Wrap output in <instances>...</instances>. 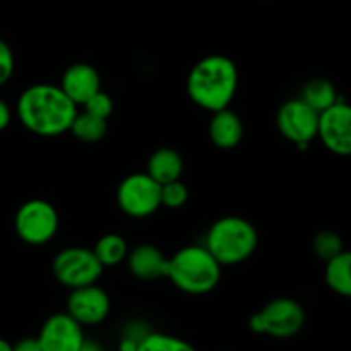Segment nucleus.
<instances>
[{
	"instance_id": "nucleus-5",
	"label": "nucleus",
	"mask_w": 351,
	"mask_h": 351,
	"mask_svg": "<svg viewBox=\"0 0 351 351\" xmlns=\"http://www.w3.org/2000/svg\"><path fill=\"white\" fill-rule=\"evenodd\" d=\"M305 324V311L293 298H276L264 305L263 311L250 317V329L256 335H266L276 339L293 338Z\"/></svg>"
},
{
	"instance_id": "nucleus-6",
	"label": "nucleus",
	"mask_w": 351,
	"mask_h": 351,
	"mask_svg": "<svg viewBox=\"0 0 351 351\" xmlns=\"http://www.w3.org/2000/svg\"><path fill=\"white\" fill-rule=\"evenodd\" d=\"M51 271L58 283L74 290L95 285L101 276L103 266L93 250L84 247H69L55 256Z\"/></svg>"
},
{
	"instance_id": "nucleus-3",
	"label": "nucleus",
	"mask_w": 351,
	"mask_h": 351,
	"mask_svg": "<svg viewBox=\"0 0 351 351\" xmlns=\"http://www.w3.org/2000/svg\"><path fill=\"white\" fill-rule=\"evenodd\" d=\"M178 290L204 295L215 290L221 278V264L206 247L189 245L168 259L167 276Z\"/></svg>"
},
{
	"instance_id": "nucleus-18",
	"label": "nucleus",
	"mask_w": 351,
	"mask_h": 351,
	"mask_svg": "<svg viewBox=\"0 0 351 351\" xmlns=\"http://www.w3.org/2000/svg\"><path fill=\"white\" fill-rule=\"evenodd\" d=\"M302 101L307 103L311 108H314L317 113L326 112L329 106L335 105L339 99L338 91H336L335 84L324 77L311 79L307 84L304 86L300 95Z\"/></svg>"
},
{
	"instance_id": "nucleus-23",
	"label": "nucleus",
	"mask_w": 351,
	"mask_h": 351,
	"mask_svg": "<svg viewBox=\"0 0 351 351\" xmlns=\"http://www.w3.org/2000/svg\"><path fill=\"white\" fill-rule=\"evenodd\" d=\"M189 199V189L184 182L178 180L168 182L161 185V206H167L170 209L182 208Z\"/></svg>"
},
{
	"instance_id": "nucleus-13",
	"label": "nucleus",
	"mask_w": 351,
	"mask_h": 351,
	"mask_svg": "<svg viewBox=\"0 0 351 351\" xmlns=\"http://www.w3.org/2000/svg\"><path fill=\"white\" fill-rule=\"evenodd\" d=\"M60 88L79 106L84 105L91 96H95L101 89V81H99L98 71L93 65L79 62L64 72Z\"/></svg>"
},
{
	"instance_id": "nucleus-21",
	"label": "nucleus",
	"mask_w": 351,
	"mask_h": 351,
	"mask_svg": "<svg viewBox=\"0 0 351 351\" xmlns=\"http://www.w3.org/2000/svg\"><path fill=\"white\" fill-rule=\"evenodd\" d=\"M137 351H197V348L177 336L151 331L143 339Z\"/></svg>"
},
{
	"instance_id": "nucleus-29",
	"label": "nucleus",
	"mask_w": 351,
	"mask_h": 351,
	"mask_svg": "<svg viewBox=\"0 0 351 351\" xmlns=\"http://www.w3.org/2000/svg\"><path fill=\"white\" fill-rule=\"evenodd\" d=\"M77 351H105V350H103V346L99 345L98 341H95V339H84V343H82L81 348Z\"/></svg>"
},
{
	"instance_id": "nucleus-24",
	"label": "nucleus",
	"mask_w": 351,
	"mask_h": 351,
	"mask_svg": "<svg viewBox=\"0 0 351 351\" xmlns=\"http://www.w3.org/2000/svg\"><path fill=\"white\" fill-rule=\"evenodd\" d=\"M82 106H84V112L105 120L108 119L113 112L112 98H110L105 91H101V89H99L95 96H91V98H89Z\"/></svg>"
},
{
	"instance_id": "nucleus-1",
	"label": "nucleus",
	"mask_w": 351,
	"mask_h": 351,
	"mask_svg": "<svg viewBox=\"0 0 351 351\" xmlns=\"http://www.w3.org/2000/svg\"><path fill=\"white\" fill-rule=\"evenodd\" d=\"M77 115V105L60 86L34 84L24 89L17 99V117L33 134L55 137L71 129Z\"/></svg>"
},
{
	"instance_id": "nucleus-26",
	"label": "nucleus",
	"mask_w": 351,
	"mask_h": 351,
	"mask_svg": "<svg viewBox=\"0 0 351 351\" xmlns=\"http://www.w3.org/2000/svg\"><path fill=\"white\" fill-rule=\"evenodd\" d=\"M149 332H151V329L147 328V324H144V322H141V321H132V322H129L125 328H123L122 338H129V339H132V341L139 343L141 345V343H143V339L146 338Z\"/></svg>"
},
{
	"instance_id": "nucleus-27",
	"label": "nucleus",
	"mask_w": 351,
	"mask_h": 351,
	"mask_svg": "<svg viewBox=\"0 0 351 351\" xmlns=\"http://www.w3.org/2000/svg\"><path fill=\"white\" fill-rule=\"evenodd\" d=\"M12 351H43L36 338H24L12 345Z\"/></svg>"
},
{
	"instance_id": "nucleus-19",
	"label": "nucleus",
	"mask_w": 351,
	"mask_h": 351,
	"mask_svg": "<svg viewBox=\"0 0 351 351\" xmlns=\"http://www.w3.org/2000/svg\"><path fill=\"white\" fill-rule=\"evenodd\" d=\"M95 256L98 257V261L101 263V266H117V264L122 263L123 259H127V242L123 240V237L117 235V233H108V235H103L101 239L96 242L95 249H93Z\"/></svg>"
},
{
	"instance_id": "nucleus-20",
	"label": "nucleus",
	"mask_w": 351,
	"mask_h": 351,
	"mask_svg": "<svg viewBox=\"0 0 351 351\" xmlns=\"http://www.w3.org/2000/svg\"><path fill=\"white\" fill-rule=\"evenodd\" d=\"M72 134H74L77 139L84 141V143H96V141L103 139L108 130L105 119H99V117L91 115L88 112H82L75 115L74 122L71 125Z\"/></svg>"
},
{
	"instance_id": "nucleus-15",
	"label": "nucleus",
	"mask_w": 351,
	"mask_h": 351,
	"mask_svg": "<svg viewBox=\"0 0 351 351\" xmlns=\"http://www.w3.org/2000/svg\"><path fill=\"white\" fill-rule=\"evenodd\" d=\"M209 137L215 146L221 147V149H233L235 146H239L243 137L242 120L230 108L215 112L211 122H209Z\"/></svg>"
},
{
	"instance_id": "nucleus-25",
	"label": "nucleus",
	"mask_w": 351,
	"mask_h": 351,
	"mask_svg": "<svg viewBox=\"0 0 351 351\" xmlns=\"http://www.w3.org/2000/svg\"><path fill=\"white\" fill-rule=\"evenodd\" d=\"M14 74V53L5 41L0 40V86L5 84Z\"/></svg>"
},
{
	"instance_id": "nucleus-28",
	"label": "nucleus",
	"mask_w": 351,
	"mask_h": 351,
	"mask_svg": "<svg viewBox=\"0 0 351 351\" xmlns=\"http://www.w3.org/2000/svg\"><path fill=\"white\" fill-rule=\"evenodd\" d=\"M10 123V108L3 99H0V130L5 129Z\"/></svg>"
},
{
	"instance_id": "nucleus-12",
	"label": "nucleus",
	"mask_w": 351,
	"mask_h": 351,
	"mask_svg": "<svg viewBox=\"0 0 351 351\" xmlns=\"http://www.w3.org/2000/svg\"><path fill=\"white\" fill-rule=\"evenodd\" d=\"M110 307V297L103 288L96 287V283L74 288L67 298V314L82 328L101 324L108 317Z\"/></svg>"
},
{
	"instance_id": "nucleus-16",
	"label": "nucleus",
	"mask_w": 351,
	"mask_h": 351,
	"mask_svg": "<svg viewBox=\"0 0 351 351\" xmlns=\"http://www.w3.org/2000/svg\"><path fill=\"white\" fill-rule=\"evenodd\" d=\"M182 171H184L182 156L175 149H170V147H161V149L154 151L151 154L149 161H147L146 173L153 177L160 185L178 180Z\"/></svg>"
},
{
	"instance_id": "nucleus-11",
	"label": "nucleus",
	"mask_w": 351,
	"mask_h": 351,
	"mask_svg": "<svg viewBox=\"0 0 351 351\" xmlns=\"http://www.w3.org/2000/svg\"><path fill=\"white\" fill-rule=\"evenodd\" d=\"M36 339L43 351H77L86 338L82 326L67 312H60L45 321Z\"/></svg>"
},
{
	"instance_id": "nucleus-10",
	"label": "nucleus",
	"mask_w": 351,
	"mask_h": 351,
	"mask_svg": "<svg viewBox=\"0 0 351 351\" xmlns=\"http://www.w3.org/2000/svg\"><path fill=\"white\" fill-rule=\"evenodd\" d=\"M317 137L326 149L338 156H351V105L338 99L319 113Z\"/></svg>"
},
{
	"instance_id": "nucleus-8",
	"label": "nucleus",
	"mask_w": 351,
	"mask_h": 351,
	"mask_svg": "<svg viewBox=\"0 0 351 351\" xmlns=\"http://www.w3.org/2000/svg\"><path fill=\"white\" fill-rule=\"evenodd\" d=\"M117 202L130 218H147L161 206V185L147 173H132L120 182Z\"/></svg>"
},
{
	"instance_id": "nucleus-22",
	"label": "nucleus",
	"mask_w": 351,
	"mask_h": 351,
	"mask_svg": "<svg viewBox=\"0 0 351 351\" xmlns=\"http://www.w3.org/2000/svg\"><path fill=\"white\" fill-rule=\"evenodd\" d=\"M312 247H314L315 256L321 261H324V263H328V261H331L332 257H336L339 252L345 250L343 249L341 237H339L338 233L331 232V230L319 232L317 235H315Z\"/></svg>"
},
{
	"instance_id": "nucleus-2",
	"label": "nucleus",
	"mask_w": 351,
	"mask_h": 351,
	"mask_svg": "<svg viewBox=\"0 0 351 351\" xmlns=\"http://www.w3.org/2000/svg\"><path fill=\"white\" fill-rule=\"evenodd\" d=\"M239 86V71L232 58L209 55L192 67L187 77V93L192 101L209 112L228 108Z\"/></svg>"
},
{
	"instance_id": "nucleus-14",
	"label": "nucleus",
	"mask_w": 351,
	"mask_h": 351,
	"mask_svg": "<svg viewBox=\"0 0 351 351\" xmlns=\"http://www.w3.org/2000/svg\"><path fill=\"white\" fill-rule=\"evenodd\" d=\"M129 269L139 280H156L167 276L168 259L158 247L143 243L127 254Z\"/></svg>"
},
{
	"instance_id": "nucleus-4",
	"label": "nucleus",
	"mask_w": 351,
	"mask_h": 351,
	"mask_svg": "<svg viewBox=\"0 0 351 351\" xmlns=\"http://www.w3.org/2000/svg\"><path fill=\"white\" fill-rule=\"evenodd\" d=\"M257 243V230L247 219L225 216L213 223L204 247L221 266H233L249 259L256 252Z\"/></svg>"
},
{
	"instance_id": "nucleus-30",
	"label": "nucleus",
	"mask_w": 351,
	"mask_h": 351,
	"mask_svg": "<svg viewBox=\"0 0 351 351\" xmlns=\"http://www.w3.org/2000/svg\"><path fill=\"white\" fill-rule=\"evenodd\" d=\"M0 351H12V345L7 339L0 338Z\"/></svg>"
},
{
	"instance_id": "nucleus-7",
	"label": "nucleus",
	"mask_w": 351,
	"mask_h": 351,
	"mask_svg": "<svg viewBox=\"0 0 351 351\" xmlns=\"http://www.w3.org/2000/svg\"><path fill=\"white\" fill-rule=\"evenodd\" d=\"M14 228L23 242L43 245L53 239L58 230L57 209L43 199H31L17 209Z\"/></svg>"
},
{
	"instance_id": "nucleus-17",
	"label": "nucleus",
	"mask_w": 351,
	"mask_h": 351,
	"mask_svg": "<svg viewBox=\"0 0 351 351\" xmlns=\"http://www.w3.org/2000/svg\"><path fill=\"white\" fill-rule=\"evenodd\" d=\"M326 285L335 293L351 298V250H343L326 263Z\"/></svg>"
},
{
	"instance_id": "nucleus-9",
	"label": "nucleus",
	"mask_w": 351,
	"mask_h": 351,
	"mask_svg": "<svg viewBox=\"0 0 351 351\" xmlns=\"http://www.w3.org/2000/svg\"><path fill=\"white\" fill-rule=\"evenodd\" d=\"M278 130L285 139L305 149L317 137L319 113L300 98L283 103L276 117Z\"/></svg>"
}]
</instances>
